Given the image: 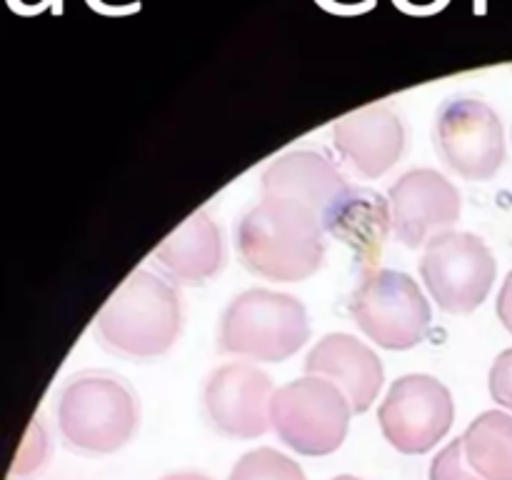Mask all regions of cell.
Segmentation results:
<instances>
[{
  "label": "cell",
  "mask_w": 512,
  "mask_h": 480,
  "mask_svg": "<svg viewBox=\"0 0 512 480\" xmlns=\"http://www.w3.org/2000/svg\"><path fill=\"white\" fill-rule=\"evenodd\" d=\"M273 393V380L258 365L228 363L205 385V410L220 433L250 440L268 433Z\"/></svg>",
  "instance_id": "8fae6325"
},
{
  "label": "cell",
  "mask_w": 512,
  "mask_h": 480,
  "mask_svg": "<svg viewBox=\"0 0 512 480\" xmlns=\"http://www.w3.org/2000/svg\"><path fill=\"white\" fill-rule=\"evenodd\" d=\"M310 338L305 305L288 293L248 290L225 308L220 350L240 358L283 363Z\"/></svg>",
  "instance_id": "3957f363"
},
{
  "label": "cell",
  "mask_w": 512,
  "mask_h": 480,
  "mask_svg": "<svg viewBox=\"0 0 512 480\" xmlns=\"http://www.w3.org/2000/svg\"><path fill=\"white\" fill-rule=\"evenodd\" d=\"M353 405L325 378L305 375L273 393L270 428L295 453L320 458L345 443Z\"/></svg>",
  "instance_id": "5b68a950"
},
{
  "label": "cell",
  "mask_w": 512,
  "mask_h": 480,
  "mask_svg": "<svg viewBox=\"0 0 512 480\" xmlns=\"http://www.w3.org/2000/svg\"><path fill=\"white\" fill-rule=\"evenodd\" d=\"M5 3H8V8L13 10V13H18V15H35L33 10H30L28 5L23 3V0H5Z\"/></svg>",
  "instance_id": "cb8c5ba5"
},
{
  "label": "cell",
  "mask_w": 512,
  "mask_h": 480,
  "mask_svg": "<svg viewBox=\"0 0 512 480\" xmlns=\"http://www.w3.org/2000/svg\"><path fill=\"white\" fill-rule=\"evenodd\" d=\"M498 318L503 320L505 328L512 333V273L505 278L503 288L498 295Z\"/></svg>",
  "instance_id": "7402d4cb"
},
{
  "label": "cell",
  "mask_w": 512,
  "mask_h": 480,
  "mask_svg": "<svg viewBox=\"0 0 512 480\" xmlns=\"http://www.w3.org/2000/svg\"><path fill=\"white\" fill-rule=\"evenodd\" d=\"M420 275L440 308L463 315L485 303L498 275V263L483 238L448 230L425 245Z\"/></svg>",
  "instance_id": "52a82bcc"
},
{
  "label": "cell",
  "mask_w": 512,
  "mask_h": 480,
  "mask_svg": "<svg viewBox=\"0 0 512 480\" xmlns=\"http://www.w3.org/2000/svg\"><path fill=\"white\" fill-rule=\"evenodd\" d=\"M468 465L483 480H512V415L485 410L463 433Z\"/></svg>",
  "instance_id": "e0dca14e"
},
{
  "label": "cell",
  "mask_w": 512,
  "mask_h": 480,
  "mask_svg": "<svg viewBox=\"0 0 512 480\" xmlns=\"http://www.w3.org/2000/svg\"><path fill=\"white\" fill-rule=\"evenodd\" d=\"M50 3H53V10H55V13H60V0H50Z\"/></svg>",
  "instance_id": "484cf974"
},
{
  "label": "cell",
  "mask_w": 512,
  "mask_h": 480,
  "mask_svg": "<svg viewBox=\"0 0 512 480\" xmlns=\"http://www.w3.org/2000/svg\"><path fill=\"white\" fill-rule=\"evenodd\" d=\"M378 420L385 440L398 453L423 455L453 428V395L433 375H405L390 385L380 403Z\"/></svg>",
  "instance_id": "ba28073f"
},
{
  "label": "cell",
  "mask_w": 512,
  "mask_h": 480,
  "mask_svg": "<svg viewBox=\"0 0 512 480\" xmlns=\"http://www.w3.org/2000/svg\"><path fill=\"white\" fill-rule=\"evenodd\" d=\"M228 480H308L298 460L275 448H258L245 453L230 470Z\"/></svg>",
  "instance_id": "ac0fdd59"
},
{
  "label": "cell",
  "mask_w": 512,
  "mask_h": 480,
  "mask_svg": "<svg viewBox=\"0 0 512 480\" xmlns=\"http://www.w3.org/2000/svg\"><path fill=\"white\" fill-rule=\"evenodd\" d=\"M155 260L170 278L185 285H198L223 268L225 250L215 220L205 210L190 215L155 248Z\"/></svg>",
  "instance_id": "2e32d148"
},
{
  "label": "cell",
  "mask_w": 512,
  "mask_h": 480,
  "mask_svg": "<svg viewBox=\"0 0 512 480\" xmlns=\"http://www.w3.org/2000/svg\"><path fill=\"white\" fill-rule=\"evenodd\" d=\"M60 430L83 453H115L133 440L140 408L133 390L113 375H85L60 398Z\"/></svg>",
  "instance_id": "277c9868"
},
{
  "label": "cell",
  "mask_w": 512,
  "mask_h": 480,
  "mask_svg": "<svg viewBox=\"0 0 512 480\" xmlns=\"http://www.w3.org/2000/svg\"><path fill=\"white\" fill-rule=\"evenodd\" d=\"M390 215L398 240L418 250L435 235L448 233L460 218V193L443 173L430 168L410 170L390 188Z\"/></svg>",
  "instance_id": "30bf717a"
},
{
  "label": "cell",
  "mask_w": 512,
  "mask_h": 480,
  "mask_svg": "<svg viewBox=\"0 0 512 480\" xmlns=\"http://www.w3.org/2000/svg\"><path fill=\"white\" fill-rule=\"evenodd\" d=\"M98 330L103 343L115 353L158 358L178 340V293L150 270H135L100 310Z\"/></svg>",
  "instance_id": "7a4b0ae2"
},
{
  "label": "cell",
  "mask_w": 512,
  "mask_h": 480,
  "mask_svg": "<svg viewBox=\"0 0 512 480\" xmlns=\"http://www.w3.org/2000/svg\"><path fill=\"white\" fill-rule=\"evenodd\" d=\"M333 143L360 175L380 178L405 150L403 120L385 105H370L333 125Z\"/></svg>",
  "instance_id": "7c38bea8"
},
{
  "label": "cell",
  "mask_w": 512,
  "mask_h": 480,
  "mask_svg": "<svg viewBox=\"0 0 512 480\" xmlns=\"http://www.w3.org/2000/svg\"><path fill=\"white\" fill-rule=\"evenodd\" d=\"M260 185L263 198L298 200L323 218L333 200L348 188V180L325 155L313 150H293L275 158L263 170Z\"/></svg>",
  "instance_id": "5bb4252c"
},
{
  "label": "cell",
  "mask_w": 512,
  "mask_h": 480,
  "mask_svg": "<svg viewBox=\"0 0 512 480\" xmlns=\"http://www.w3.org/2000/svg\"><path fill=\"white\" fill-rule=\"evenodd\" d=\"M350 318L380 348L408 350L425 340L433 310L418 280L400 270L375 268L355 288Z\"/></svg>",
  "instance_id": "8992f818"
},
{
  "label": "cell",
  "mask_w": 512,
  "mask_h": 480,
  "mask_svg": "<svg viewBox=\"0 0 512 480\" xmlns=\"http://www.w3.org/2000/svg\"><path fill=\"white\" fill-rule=\"evenodd\" d=\"M320 225L333 238L348 245L365 265H370L380 258L390 228H393L390 200L370 188L348 185L325 210Z\"/></svg>",
  "instance_id": "9a60e30c"
},
{
  "label": "cell",
  "mask_w": 512,
  "mask_h": 480,
  "mask_svg": "<svg viewBox=\"0 0 512 480\" xmlns=\"http://www.w3.org/2000/svg\"><path fill=\"white\" fill-rule=\"evenodd\" d=\"M395 8H400L408 15H433L440 13L450 0H393Z\"/></svg>",
  "instance_id": "44dd1931"
},
{
  "label": "cell",
  "mask_w": 512,
  "mask_h": 480,
  "mask_svg": "<svg viewBox=\"0 0 512 480\" xmlns=\"http://www.w3.org/2000/svg\"><path fill=\"white\" fill-rule=\"evenodd\" d=\"M333 480H363V478H355V475H338V478Z\"/></svg>",
  "instance_id": "d4e9b609"
},
{
  "label": "cell",
  "mask_w": 512,
  "mask_h": 480,
  "mask_svg": "<svg viewBox=\"0 0 512 480\" xmlns=\"http://www.w3.org/2000/svg\"><path fill=\"white\" fill-rule=\"evenodd\" d=\"M160 480H213L203 473H193V470H183V473H170Z\"/></svg>",
  "instance_id": "603a6c76"
},
{
  "label": "cell",
  "mask_w": 512,
  "mask_h": 480,
  "mask_svg": "<svg viewBox=\"0 0 512 480\" xmlns=\"http://www.w3.org/2000/svg\"><path fill=\"white\" fill-rule=\"evenodd\" d=\"M430 480H483L468 465V458H465L463 450V438L448 443L435 455V460L430 463Z\"/></svg>",
  "instance_id": "d6986e66"
},
{
  "label": "cell",
  "mask_w": 512,
  "mask_h": 480,
  "mask_svg": "<svg viewBox=\"0 0 512 480\" xmlns=\"http://www.w3.org/2000/svg\"><path fill=\"white\" fill-rule=\"evenodd\" d=\"M490 395L495 403L512 410V348L500 353L490 368Z\"/></svg>",
  "instance_id": "ffe728a7"
},
{
  "label": "cell",
  "mask_w": 512,
  "mask_h": 480,
  "mask_svg": "<svg viewBox=\"0 0 512 480\" xmlns=\"http://www.w3.org/2000/svg\"><path fill=\"white\" fill-rule=\"evenodd\" d=\"M305 373L338 385L353 405V413H365L378 400L385 380L378 355L348 333L325 335L305 358Z\"/></svg>",
  "instance_id": "4fadbf2b"
},
{
  "label": "cell",
  "mask_w": 512,
  "mask_h": 480,
  "mask_svg": "<svg viewBox=\"0 0 512 480\" xmlns=\"http://www.w3.org/2000/svg\"><path fill=\"white\" fill-rule=\"evenodd\" d=\"M245 268L278 283H300L318 273L325 258L323 225L298 200L263 198L235 230Z\"/></svg>",
  "instance_id": "6da1fadb"
},
{
  "label": "cell",
  "mask_w": 512,
  "mask_h": 480,
  "mask_svg": "<svg viewBox=\"0 0 512 480\" xmlns=\"http://www.w3.org/2000/svg\"><path fill=\"white\" fill-rule=\"evenodd\" d=\"M435 148L465 180H490L505 163L503 123L483 100H450L435 120Z\"/></svg>",
  "instance_id": "9c48e42d"
}]
</instances>
